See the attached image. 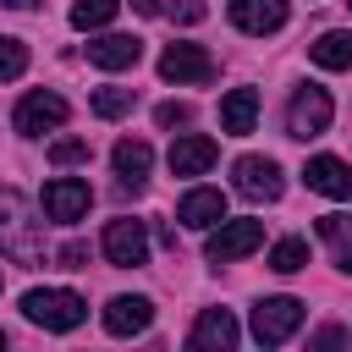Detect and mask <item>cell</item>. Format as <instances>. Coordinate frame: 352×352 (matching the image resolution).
<instances>
[{"mask_svg":"<svg viewBox=\"0 0 352 352\" xmlns=\"http://www.w3.org/2000/svg\"><path fill=\"white\" fill-rule=\"evenodd\" d=\"M22 314L33 324H44V330H77L88 319V302L77 292H66V286H38V292L22 297Z\"/></svg>","mask_w":352,"mask_h":352,"instance_id":"1","label":"cell"},{"mask_svg":"<svg viewBox=\"0 0 352 352\" xmlns=\"http://www.w3.org/2000/svg\"><path fill=\"white\" fill-rule=\"evenodd\" d=\"M258 242H264V220H220V226H209L204 253H209V264H231V258H248Z\"/></svg>","mask_w":352,"mask_h":352,"instance_id":"2","label":"cell"},{"mask_svg":"<svg viewBox=\"0 0 352 352\" xmlns=\"http://www.w3.org/2000/svg\"><path fill=\"white\" fill-rule=\"evenodd\" d=\"M330 116H336V104H330V94L308 82V88H297V94H292V104H286V132L308 143V138H319V132L330 126Z\"/></svg>","mask_w":352,"mask_h":352,"instance_id":"3","label":"cell"},{"mask_svg":"<svg viewBox=\"0 0 352 352\" xmlns=\"http://www.w3.org/2000/svg\"><path fill=\"white\" fill-rule=\"evenodd\" d=\"M88 204H94V187H88L82 176H55V182H44V192H38V209H44L50 220H60V226L82 220Z\"/></svg>","mask_w":352,"mask_h":352,"instance_id":"4","label":"cell"},{"mask_svg":"<svg viewBox=\"0 0 352 352\" xmlns=\"http://www.w3.org/2000/svg\"><path fill=\"white\" fill-rule=\"evenodd\" d=\"M297 324H302V302L297 297H264L253 308V341L258 346H280L286 336H297Z\"/></svg>","mask_w":352,"mask_h":352,"instance_id":"5","label":"cell"},{"mask_svg":"<svg viewBox=\"0 0 352 352\" xmlns=\"http://www.w3.org/2000/svg\"><path fill=\"white\" fill-rule=\"evenodd\" d=\"M231 176H236V192H242V198H253V204H275V198L286 192L280 165H275V160H264V154H242V160L231 165Z\"/></svg>","mask_w":352,"mask_h":352,"instance_id":"6","label":"cell"},{"mask_svg":"<svg viewBox=\"0 0 352 352\" xmlns=\"http://www.w3.org/2000/svg\"><path fill=\"white\" fill-rule=\"evenodd\" d=\"M104 258L116 270H138L148 258V226L143 220H110L104 226Z\"/></svg>","mask_w":352,"mask_h":352,"instance_id":"7","label":"cell"},{"mask_svg":"<svg viewBox=\"0 0 352 352\" xmlns=\"http://www.w3.org/2000/svg\"><path fill=\"white\" fill-rule=\"evenodd\" d=\"M160 77H165V82H209V77H214V60H209L204 44H165Z\"/></svg>","mask_w":352,"mask_h":352,"instance_id":"8","label":"cell"},{"mask_svg":"<svg viewBox=\"0 0 352 352\" xmlns=\"http://www.w3.org/2000/svg\"><path fill=\"white\" fill-rule=\"evenodd\" d=\"M11 121H16V132H22V138L55 132V126L66 121V99H60V94H44V88H38V94H28V99L16 104V116H11Z\"/></svg>","mask_w":352,"mask_h":352,"instance_id":"9","label":"cell"},{"mask_svg":"<svg viewBox=\"0 0 352 352\" xmlns=\"http://www.w3.org/2000/svg\"><path fill=\"white\" fill-rule=\"evenodd\" d=\"M236 319L226 314V308H204L198 319H192V330H187V346L192 352H231L236 346Z\"/></svg>","mask_w":352,"mask_h":352,"instance_id":"10","label":"cell"},{"mask_svg":"<svg viewBox=\"0 0 352 352\" xmlns=\"http://www.w3.org/2000/svg\"><path fill=\"white\" fill-rule=\"evenodd\" d=\"M176 220H182V226H192V231L220 226V220H226V192H220V187H192V192L176 204Z\"/></svg>","mask_w":352,"mask_h":352,"instance_id":"11","label":"cell"},{"mask_svg":"<svg viewBox=\"0 0 352 352\" xmlns=\"http://www.w3.org/2000/svg\"><path fill=\"white\" fill-rule=\"evenodd\" d=\"M154 324V302L148 297H110L104 302V330L110 336H143Z\"/></svg>","mask_w":352,"mask_h":352,"instance_id":"12","label":"cell"},{"mask_svg":"<svg viewBox=\"0 0 352 352\" xmlns=\"http://www.w3.org/2000/svg\"><path fill=\"white\" fill-rule=\"evenodd\" d=\"M302 182L314 192H324V198H352V165L336 160V154H314L308 170H302Z\"/></svg>","mask_w":352,"mask_h":352,"instance_id":"13","label":"cell"},{"mask_svg":"<svg viewBox=\"0 0 352 352\" xmlns=\"http://www.w3.org/2000/svg\"><path fill=\"white\" fill-rule=\"evenodd\" d=\"M88 60L104 66V72H126V66L143 60V44H138L132 33H99V38L88 44Z\"/></svg>","mask_w":352,"mask_h":352,"instance_id":"14","label":"cell"},{"mask_svg":"<svg viewBox=\"0 0 352 352\" xmlns=\"http://www.w3.org/2000/svg\"><path fill=\"white\" fill-rule=\"evenodd\" d=\"M214 160H220V148H214V138H204V132H187V138L170 143V170H176V176H204Z\"/></svg>","mask_w":352,"mask_h":352,"instance_id":"15","label":"cell"},{"mask_svg":"<svg viewBox=\"0 0 352 352\" xmlns=\"http://www.w3.org/2000/svg\"><path fill=\"white\" fill-rule=\"evenodd\" d=\"M110 165H116V176H121V187H143L148 182V165H154V148L143 143V138H121L116 143V154H110Z\"/></svg>","mask_w":352,"mask_h":352,"instance_id":"16","label":"cell"},{"mask_svg":"<svg viewBox=\"0 0 352 352\" xmlns=\"http://www.w3.org/2000/svg\"><path fill=\"white\" fill-rule=\"evenodd\" d=\"M231 22L242 33H275L286 22V0H231Z\"/></svg>","mask_w":352,"mask_h":352,"instance_id":"17","label":"cell"},{"mask_svg":"<svg viewBox=\"0 0 352 352\" xmlns=\"http://www.w3.org/2000/svg\"><path fill=\"white\" fill-rule=\"evenodd\" d=\"M253 121H258V94H253V88H231V94L220 99V126H226L231 138H248Z\"/></svg>","mask_w":352,"mask_h":352,"instance_id":"18","label":"cell"},{"mask_svg":"<svg viewBox=\"0 0 352 352\" xmlns=\"http://www.w3.org/2000/svg\"><path fill=\"white\" fill-rule=\"evenodd\" d=\"M308 55H314V66H324V72H352V33L330 28V33H319V44H314Z\"/></svg>","mask_w":352,"mask_h":352,"instance_id":"19","label":"cell"},{"mask_svg":"<svg viewBox=\"0 0 352 352\" xmlns=\"http://www.w3.org/2000/svg\"><path fill=\"white\" fill-rule=\"evenodd\" d=\"M270 270H280V275L308 270V242H302V236H280V242L270 248Z\"/></svg>","mask_w":352,"mask_h":352,"instance_id":"20","label":"cell"},{"mask_svg":"<svg viewBox=\"0 0 352 352\" xmlns=\"http://www.w3.org/2000/svg\"><path fill=\"white\" fill-rule=\"evenodd\" d=\"M116 11H121V0H77L72 6V28H82V33L88 28H104Z\"/></svg>","mask_w":352,"mask_h":352,"instance_id":"21","label":"cell"},{"mask_svg":"<svg viewBox=\"0 0 352 352\" xmlns=\"http://www.w3.org/2000/svg\"><path fill=\"white\" fill-rule=\"evenodd\" d=\"M132 104H138L132 88H99V94H94V116H104V121H121Z\"/></svg>","mask_w":352,"mask_h":352,"instance_id":"22","label":"cell"},{"mask_svg":"<svg viewBox=\"0 0 352 352\" xmlns=\"http://www.w3.org/2000/svg\"><path fill=\"white\" fill-rule=\"evenodd\" d=\"M22 72H28V50H22V38L0 33V82H11V77H22Z\"/></svg>","mask_w":352,"mask_h":352,"instance_id":"23","label":"cell"},{"mask_svg":"<svg viewBox=\"0 0 352 352\" xmlns=\"http://www.w3.org/2000/svg\"><path fill=\"white\" fill-rule=\"evenodd\" d=\"M50 160L55 165H82L88 160V143L82 138H60V143H50Z\"/></svg>","mask_w":352,"mask_h":352,"instance_id":"24","label":"cell"},{"mask_svg":"<svg viewBox=\"0 0 352 352\" xmlns=\"http://www.w3.org/2000/svg\"><path fill=\"white\" fill-rule=\"evenodd\" d=\"M319 236L324 242H352V214H341V209L336 214H319Z\"/></svg>","mask_w":352,"mask_h":352,"instance_id":"25","label":"cell"},{"mask_svg":"<svg viewBox=\"0 0 352 352\" xmlns=\"http://www.w3.org/2000/svg\"><path fill=\"white\" fill-rule=\"evenodd\" d=\"M154 121H160V126H187V121H192V110L170 99V104H160V110H154Z\"/></svg>","mask_w":352,"mask_h":352,"instance_id":"26","label":"cell"},{"mask_svg":"<svg viewBox=\"0 0 352 352\" xmlns=\"http://www.w3.org/2000/svg\"><path fill=\"white\" fill-rule=\"evenodd\" d=\"M204 16H209L204 0H176V22H204Z\"/></svg>","mask_w":352,"mask_h":352,"instance_id":"27","label":"cell"},{"mask_svg":"<svg viewBox=\"0 0 352 352\" xmlns=\"http://www.w3.org/2000/svg\"><path fill=\"white\" fill-rule=\"evenodd\" d=\"M82 258H88L82 242H66V248H60V264H66V270H82Z\"/></svg>","mask_w":352,"mask_h":352,"instance_id":"28","label":"cell"},{"mask_svg":"<svg viewBox=\"0 0 352 352\" xmlns=\"http://www.w3.org/2000/svg\"><path fill=\"white\" fill-rule=\"evenodd\" d=\"M341 341H346V330H336V324H324V330L314 336V346H341Z\"/></svg>","mask_w":352,"mask_h":352,"instance_id":"29","label":"cell"},{"mask_svg":"<svg viewBox=\"0 0 352 352\" xmlns=\"http://www.w3.org/2000/svg\"><path fill=\"white\" fill-rule=\"evenodd\" d=\"M132 11L138 16H160V0H132Z\"/></svg>","mask_w":352,"mask_h":352,"instance_id":"30","label":"cell"},{"mask_svg":"<svg viewBox=\"0 0 352 352\" xmlns=\"http://www.w3.org/2000/svg\"><path fill=\"white\" fill-rule=\"evenodd\" d=\"M0 6H11V11H33L38 0H0Z\"/></svg>","mask_w":352,"mask_h":352,"instance_id":"31","label":"cell"},{"mask_svg":"<svg viewBox=\"0 0 352 352\" xmlns=\"http://www.w3.org/2000/svg\"><path fill=\"white\" fill-rule=\"evenodd\" d=\"M341 275H352V248H346V253H341Z\"/></svg>","mask_w":352,"mask_h":352,"instance_id":"32","label":"cell"},{"mask_svg":"<svg viewBox=\"0 0 352 352\" xmlns=\"http://www.w3.org/2000/svg\"><path fill=\"white\" fill-rule=\"evenodd\" d=\"M346 6H352V0H346Z\"/></svg>","mask_w":352,"mask_h":352,"instance_id":"33","label":"cell"},{"mask_svg":"<svg viewBox=\"0 0 352 352\" xmlns=\"http://www.w3.org/2000/svg\"><path fill=\"white\" fill-rule=\"evenodd\" d=\"M0 341H6V336H0Z\"/></svg>","mask_w":352,"mask_h":352,"instance_id":"34","label":"cell"}]
</instances>
